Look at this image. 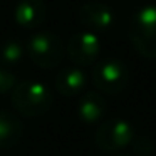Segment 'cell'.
<instances>
[{"label": "cell", "instance_id": "1", "mask_svg": "<svg viewBox=\"0 0 156 156\" xmlns=\"http://www.w3.org/2000/svg\"><path fill=\"white\" fill-rule=\"evenodd\" d=\"M12 104L25 118H37L51 109L52 92L44 82L22 81L12 89Z\"/></svg>", "mask_w": 156, "mask_h": 156}, {"label": "cell", "instance_id": "2", "mask_svg": "<svg viewBox=\"0 0 156 156\" xmlns=\"http://www.w3.org/2000/svg\"><path fill=\"white\" fill-rule=\"evenodd\" d=\"M128 35L134 49L146 59H156V4L138 9L129 20Z\"/></svg>", "mask_w": 156, "mask_h": 156}, {"label": "cell", "instance_id": "3", "mask_svg": "<svg viewBox=\"0 0 156 156\" xmlns=\"http://www.w3.org/2000/svg\"><path fill=\"white\" fill-rule=\"evenodd\" d=\"M25 51L35 66L42 69H54L64 59L66 45L59 35L52 32H39L29 39Z\"/></svg>", "mask_w": 156, "mask_h": 156}, {"label": "cell", "instance_id": "4", "mask_svg": "<svg viewBox=\"0 0 156 156\" xmlns=\"http://www.w3.org/2000/svg\"><path fill=\"white\" fill-rule=\"evenodd\" d=\"M92 82L98 91L118 96L129 84V69L119 59H104L92 69Z\"/></svg>", "mask_w": 156, "mask_h": 156}, {"label": "cell", "instance_id": "5", "mask_svg": "<svg viewBox=\"0 0 156 156\" xmlns=\"http://www.w3.org/2000/svg\"><path fill=\"white\" fill-rule=\"evenodd\" d=\"M136 133L129 121L119 118H111L104 121L94 133V143L99 149L108 153L119 151L121 148H126L131 144Z\"/></svg>", "mask_w": 156, "mask_h": 156}, {"label": "cell", "instance_id": "6", "mask_svg": "<svg viewBox=\"0 0 156 156\" xmlns=\"http://www.w3.org/2000/svg\"><path fill=\"white\" fill-rule=\"evenodd\" d=\"M101 52V44L94 32L84 30L74 34L69 39L67 44V55L74 64L77 66H91L98 59Z\"/></svg>", "mask_w": 156, "mask_h": 156}, {"label": "cell", "instance_id": "7", "mask_svg": "<svg viewBox=\"0 0 156 156\" xmlns=\"http://www.w3.org/2000/svg\"><path fill=\"white\" fill-rule=\"evenodd\" d=\"M79 20L91 32H106L114 25V12L102 2H86L79 10Z\"/></svg>", "mask_w": 156, "mask_h": 156}, {"label": "cell", "instance_id": "8", "mask_svg": "<svg viewBox=\"0 0 156 156\" xmlns=\"http://www.w3.org/2000/svg\"><path fill=\"white\" fill-rule=\"evenodd\" d=\"M45 4L42 0H19L14 10L15 22L22 29H37L45 20Z\"/></svg>", "mask_w": 156, "mask_h": 156}, {"label": "cell", "instance_id": "9", "mask_svg": "<svg viewBox=\"0 0 156 156\" xmlns=\"http://www.w3.org/2000/svg\"><path fill=\"white\" fill-rule=\"evenodd\" d=\"M86 87V74L79 67H64L55 76V91L66 98L81 94Z\"/></svg>", "mask_w": 156, "mask_h": 156}, {"label": "cell", "instance_id": "10", "mask_svg": "<svg viewBox=\"0 0 156 156\" xmlns=\"http://www.w3.org/2000/svg\"><path fill=\"white\" fill-rule=\"evenodd\" d=\"M24 124L10 111H0V149H10L20 143Z\"/></svg>", "mask_w": 156, "mask_h": 156}, {"label": "cell", "instance_id": "11", "mask_svg": "<svg viewBox=\"0 0 156 156\" xmlns=\"http://www.w3.org/2000/svg\"><path fill=\"white\" fill-rule=\"evenodd\" d=\"M106 111H108V104H106V99L102 98V94L96 91H89L86 92L81 98L77 104V114L87 124H94L99 119L104 118Z\"/></svg>", "mask_w": 156, "mask_h": 156}, {"label": "cell", "instance_id": "12", "mask_svg": "<svg viewBox=\"0 0 156 156\" xmlns=\"http://www.w3.org/2000/svg\"><path fill=\"white\" fill-rule=\"evenodd\" d=\"M24 54H25V49L17 39H9V41L0 44V62L5 67L17 66L24 59Z\"/></svg>", "mask_w": 156, "mask_h": 156}, {"label": "cell", "instance_id": "13", "mask_svg": "<svg viewBox=\"0 0 156 156\" xmlns=\"http://www.w3.org/2000/svg\"><path fill=\"white\" fill-rule=\"evenodd\" d=\"M133 149H134L136 154L139 156H151L153 154V143L151 139H148L146 136H134L133 139Z\"/></svg>", "mask_w": 156, "mask_h": 156}, {"label": "cell", "instance_id": "14", "mask_svg": "<svg viewBox=\"0 0 156 156\" xmlns=\"http://www.w3.org/2000/svg\"><path fill=\"white\" fill-rule=\"evenodd\" d=\"M15 76L12 74L9 69L0 67V94H5V92H10L15 87Z\"/></svg>", "mask_w": 156, "mask_h": 156}, {"label": "cell", "instance_id": "15", "mask_svg": "<svg viewBox=\"0 0 156 156\" xmlns=\"http://www.w3.org/2000/svg\"><path fill=\"white\" fill-rule=\"evenodd\" d=\"M112 156H129V154H112Z\"/></svg>", "mask_w": 156, "mask_h": 156}]
</instances>
